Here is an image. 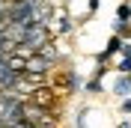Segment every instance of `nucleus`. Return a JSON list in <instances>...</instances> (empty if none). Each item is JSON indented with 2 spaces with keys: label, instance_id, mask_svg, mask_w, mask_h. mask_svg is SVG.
<instances>
[{
  "label": "nucleus",
  "instance_id": "11",
  "mask_svg": "<svg viewBox=\"0 0 131 128\" xmlns=\"http://www.w3.org/2000/svg\"><path fill=\"white\" fill-rule=\"evenodd\" d=\"M116 128H131V122L125 119V122H119V125H116Z\"/></svg>",
  "mask_w": 131,
  "mask_h": 128
},
{
  "label": "nucleus",
  "instance_id": "6",
  "mask_svg": "<svg viewBox=\"0 0 131 128\" xmlns=\"http://www.w3.org/2000/svg\"><path fill=\"white\" fill-rule=\"evenodd\" d=\"M116 72H119V74H128V72H131V57L122 54V60L116 63Z\"/></svg>",
  "mask_w": 131,
  "mask_h": 128
},
{
  "label": "nucleus",
  "instance_id": "1",
  "mask_svg": "<svg viewBox=\"0 0 131 128\" xmlns=\"http://www.w3.org/2000/svg\"><path fill=\"white\" fill-rule=\"evenodd\" d=\"M113 92H116L119 98H128V95H131V72H128V74H119V78H116Z\"/></svg>",
  "mask_w": 131,
  "mask_h": 128
},
{
  "label": "nucleus",
  "instance_id": "2",
  "mask_svg": "<svg viewBox=\"0 0 131 128\" xmlns=\"http://www.w3.org/2000/svg\"><path fill=\"white\" fill-rule=\"evenodd\" d=\"M83 92H90V95H98V92H104V83H101V78H95V74H92V78L83 83Z\"/></svg>",
  "mask_w": 131,
  "mask_h": 128
},
{
  "label": "nucleus",
  "instance_id": "4",
  "mask_svg": "<svg viewBox=\"0 0 131 128\" xmlns=\"http://www.w3.org/2000/svg\"><path fill=\"white\" fill-rule=\"evenodd\" d=\"M116 18L131 21V3H119V6H116Z\"/></svg>",
  "mask_w": 131,
  "mask_h": 128
},
{
  "label": "nucleus",
  "instance_id": "7",
  "mask_svg": "<svg viewBox=\"0 0 131 128\" xmlns=\"http://www.w3.org/2000/svg\"><path fill=\"white\" fill-rule=\"evenodd\" d=\"M57 30H60V33H69V30H72V21L63 15V18H60V27H57Z\"/></svg>",
  "mask_w": 131,
  "mask_h": 128
},
{
  "label": "nucleus",
  "instance_id": "9",
  "mask_svg": "<svg viewBox=\"0 0 131 128\" xmlns=\"http://www.w3.org/2000/svg\"><path fill=\"white\" fill-rule=\"evenodd\" d=\"M86 9H90V15H92V12L98 9V0H90V3H86Z\"/></svg>",
  "mask_w": 131,
  "mask_h": 128
},
{
  "label": "nucleus",
  "instance_id": "3",
  "mask_svg": "<svg viewBox=\"0 0 131 128\" xmlns=\"http://www.w3.org/2000/svg\"><path fill=\"white\" fill-rule=\"evenodd\" d=\"M66 89H69V92L83 89V80H81V74H78V72H69V74H66Z\"/></svg>",
  "mask_w": 131,
  "mask_h": 128
},
{
  "label": "nucleus",
  "instance_id": "10",
  "mask_svg": "<svg viewBox=\"0 0 131 128\" xmlns=\"http://www.w3.org/2000/svg\"><path fill=\"white\" fill-rule=\"evenodd\" d=\"M122 54H125V57H131V42H128V45L122 48Z\"/></svg>",
  "mask_w": 131,
  "mask_h": 128
},
{
  "label": "nucleus",
  "instance_id": "8",
  "mask_svg": "<svg viewBox=\"0 0 131 128\" xmlns=\"http://www.w3.org/2000/svg\"><path fill=\"white\" fill-rule=\"evenodd\" d=\"M122 113H131V95L122 98Z\"/></svg>",
  "mask_w": 131,
  "mask_h": 128
},
{
  "label": "nucleus",
  "instance_id": "5",
  "mask_svg": "<svg viewBox=\"0 0 131 128\" xmlns=\"http://www.w3.org/2000/svg\"><path fill=\"white\" fill-rule=\"evenodd\" d=\"M86 113H90L86 107H81V110L74 113V128H86Z\"/></svg>",
  "mask_w": 131,
  "mask_h": 128
}]
</instances>
